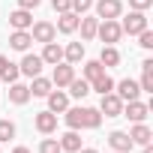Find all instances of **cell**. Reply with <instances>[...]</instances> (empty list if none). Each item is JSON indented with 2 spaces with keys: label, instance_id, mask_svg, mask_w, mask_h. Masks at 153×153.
Returning <instances> with one entry per match:
<instances>
[{
  "label": "cell",
  "instance_id": "6da1fadb",
  "mask_svg": "<svg viewBox=\"0 0 153 153\" xmlns=\"http://www.w3.org/2000/svg\"><path fill=\"white\" fill-rule=\"evenodd\" d=\"M66 126L69 129H99L102 114L99 108H66Z\"/></svg>",
  "mask_w": 153,
  "mask_h": 153
},
{
  "label": "cell",
  "instance_id": "7a4b0ae2",
  "mask_svg": "<svg viewBox=\"0 0 153 153\" xmlns=\"http://www.w3.org/2000/svg\"><path fill=\"white\" fill-rule=\"evenodd\" d=\"M96 36H99L105 45H114V42H120V36H123V30H120V21H117V18H105V21L96 27Z\"/></svg>",
  "mask_w": 153,
  "mask_h": 153
},
{
  "label": "cell",
  "instance_id": "3957f363",
  "mask_svg": "<svg viewBox=\"0 0 153 153\" xmlns=\"http://www.w3.org/2000/svg\"><path fill=\"white\" fill-rule=\"evenodd\" d=\"M120 111H123V99L111 90V93H102V99H99V114H105V117H120Z\"/></svg>",
  "mask_w": 153,
  "mask_h": 153
},
{
  "label": "cell",
  "instance_id": "277c9868",
  "mask_svg": "<svg viewBox=\"0 0 153 153\" xmlns=\"http://www.w3.org/2000/svg\"><path fill=\"white\" fill-rule=\"evenodd\" d=\"M30 36H33V42H54V36H57V27L51 24V21H36V24H30Z\"/></svg>",
  "mask_w": 153,
  "mask_h": 153
},
{
  "label": "cell",
  "instance_id": "5b68a950",
  "mask_svg": "<svg viewBox=\"0 0 153 153\" xmlns=\"http://www.w3.org/2000/svg\"><path fill=\"white\" fill-rule=\"evenodd\" d=\"M147 111H150V105L147 102H141V99H132V102H123V117H129L132 123H144V117H147Z\"/></svg>",
  "mask_w": 153,
  "mask_h": 153
},
{
  "label": "cell",
  "instance_id": "8992f818",
  "mask_svg": "<svg viewBox=\"0 0 153 153\" xmlns=\"http://www.w3.org/2000/svg\"><path fill=\"white\" fill-rule=\"evenodd\" d=\"M120 30L123 33H129V36H138L141 30H147V18H144V12H129V18H123V24H120Z\"/></svg>",
  "mask_w": 153,
  "mask_h": 153
},
{
  "label": "cell",
  "instance_id": "52a82bcc",
  "mask_svg": "<svg viewBox=\"0 0 153 153\" xmlns=\"http://www.w3.org/2000/svg\"><path fill=\"white\" fill-rule=\"evenodd\" d=\"M72 78H75V66L72 63H63V60L54 63V75H51V84L54 87H66Z\"/></svg>",
  "mask_w": 153,
  "mask_h": 153
},
{
  "label": "cell",
  "instance_id": "ba28073f",
  "mask_svg": "<svg viewBox=\"0 0 153 153\" xmlns=\"http://www.w3.org/2000/svg\"><path fill=\"white\" fill-rule=\"evenodd\" d=\"M18 72H21V75H27V78H36V75L42 72V57H39V54H27V51H24V60L18 63Z\"/></svg>",
  "mask_w": 153,
  "mask_h": 153
},
{
  "label": "cell",
  "instance_id": "9c48e42d",
  "mask_svg": "<svg viewBox=\"0 0 153 153\" xmlns=\"http://www.w3.org/2000/svg\"><path fill=\"white\" fill-rule=\"evenodd\" d=\"M120 12H123V3L120 0H99L96 3V15L105 21V18H120Z\"/></svg>",
  "mask_w": 153,
  "mask_h": 153
},
{
  "label": "cell",
  "instance_id": "30bf717a",
  "mask_svg": "<svg viewBox=\"0 0 153 153\" xmlns=\"http://www.w3.org/2000/svg\"><path fill=\"white\" fill-rule=\"evenodd\" d=\"M114 87H117V96H120L123 102H132V99H138V93H141L138 81H132V78H123V81L114 84Z\"/></svg>",
  "mask_w": 153,
  "mask_h": 153
},
{
  "label": "cell",
  "instance_id": "8fae6325",
  "mask_svg": "<svg viewBox=\"0 0 153 153\" xmlns=\"http://www.w3.org/2000/svg\"><path fill=\"white\" fill-rule=\"evenodd\" d=\"M45 99H48V111H54V114H63V111L69 108V96H66L60 87H57V90H51Z\"/></svg>",
  "mask_w": 153,
  "mask_h": 153
},
{
  "label": "cell",
  "instance_id": "7c38bea8",
  "mask_svg": "<svg viewBox=\"0 0 153 153\" xmlns=\"http://www.w3.org/2000/svg\"><path fill=\"white\" fill-rule=\"evenodd\" d=\"M108 144H111V150H117V153H129L135 144H132V138H129V132H111L108 135Z\"/></svg>",
  "mask_w": 153,
  "mask_h": 153
},
{
  "label": "cell",
  "instance_id": "4fadbf2b",
  "mask_svg": "<svg viewBox=\"0 0 153 153\" xmlns=\"http://www.w3.org/2000/svg\"><path fill=\"white\" fill-rule=\"evenodd\" d=\"M9 24H12V30H30V24H33L30 9H15V12H9Z\"/></svg>",
  "mask_w": 153,
  "mask_h": 153
},
{
  "label": "cell",
  "instance_id": "5bb4252c",
  "mask_svg": "<svg viewBox=\"0 0 153 153\" xmlns=\"http://www.w3.org/2000/svg\"><path fill=\"white\" fill-rule=\"evenodd\" d=\"M36 129H39L42 135H51V132L57 129V114H54V111H39V114H36Z\"/></svg>",
  "mask_w": 153,
  "mask_h": 153
},
{
  "label": "cell",
  "instance_id": "9a60e30c",
  "mask_svg": "<svg viewBox=\"0 0 153 153\" xmlns=\"http://www.w3.org/2000/svg\"><path fill=\"white\" fill-rule=\"evenodd\" d=\"M18 75H21V72H18V66H15L6 54H0V78L12 84V81H18Z\"/></svg>",
  "mask_w": 153,
  "mask_h": 153
},
{
  "label": "cell",
  "instance_id": "2e32d148",
  "mask_svg": "<svg viewBox=\"0 0 153 153\" xmlns=\"http://www.w3.org/2000/svg\"><path fill=\"white\" fill-rule=\"evenodd\" d=\"M30 42H33L30 30H12V36H9V45H12L15 51H27V48H30Z\"/></svg>",
  "mask_w": 153,
  "mask_h": 153
},
{
  "label": "cell",
  "instance_id": "e0dca14e",
  "mask_svg": "<svg viewBox=\"0 0 153 153\" xmlns=\"http://www.w3.org/2000/svg\"><path fill=\"white\" fill-rule=\"evenodd\" d=\"M60 150H66V153L81 150V135H78V129H69V132L60 138Z\"/></svg>",
  "mask_w": 153,
  "mask_h": 153
},
{
  "label": "cell",
  "instance_id": "ac0fdd59",
  "mask_svg": "<svg viewBox=\"0 0 153 153\" xmlns=\"http://www.w3.org/2000/svg\"><path fill=\"white\" fill-rule=\"evenodd\" d=\"M57 30L60 33H75V30H78V15H75V12H60Z\"/></svg>",
  "mask_w": 153,
  "mask_h": 153
},
{
  "label": "cell",
  "instance_id": "d6986e66",
  "mask_svg": "<svg viewBox=\"0 0 153 153\" xmlns=\"http://www.w3.org/2000/svg\"><path fill=\"white\" fill-rule=\"evenodd\" d=\"M39 57H42V63H51V66H54V63L63 60V48H60L57 42H45V51H42Z\"/></svg>",
  "mask_w": 153,
  "mask_h": 153
},
{
  "label": "cell",
  "instance_id": "ffe728a7",
  "mask_svg": "<svg viewBox=\"0 0 153 153\" xmlns=\"http://www.w3.org/2000/svg\"><path fill=\"white\" fill-rule=\"evenodd\" d=\"M30 99V87L27 84H18V81H12V87H9V102H15V105H24Z\"/></svg>",
  "mask_w": 153,
  "mask_h": 153
},
{
  "label": "cell",
  "instance_id": "44dd1931",
  "mask_svg": "<svg viewBox=\"0 0 153 153\" xmlns=\"http://www.w3.org/2000/svg\"><path fill=\"white\" fill-rule=\"evenodd\" d=\"M63 57H66V63H81L84 60V42H69L66 45V51H63Z\"/></svg>",
  "mask_w": 153,
  "mask_h": 153
},
{
  "label": "cell",
  "instance_id": "7402d4cb",
  "mask_svg": "<svg viewBox=\"0 0 153 153\" xmlns=\"http://www.w3.org/2000/svg\"><path fill=\"white\" fill-rule=\"evenodd\" d=\"M90 90H96L99 96H102V93H111V90H114V78H111L108 72H102L99 78H93V81H90Z\"/></svg>",
  "mask_w": 153,
  "mask_h": 153
},
{
  "label": "cell",
  "instance_id": "603a6c76",
  "mask_svg": "<svg viewBox=\"0 0 153 153\" xmlns=\"http://www.w3.org/2000/svg\"><path fill=\"white\" fill-rule=\"evenodd\" d=\"M51 90H54L51 78H42V75H36V78H33V84H30V96H48Z\"/></svg>",
  "mask_w": 153,
  "mask_h": 153
},
{
  "label": "cell",
  "instance_id": "cb8c5ba5",
  "mask_svg": "<svg viewBox=\"0 0 153 153\" xmlns=\"http://www.w3.org/2000/svg\"><path fill=\"white\" fill-rule=\"evenodd\" d=\"M78 27H81V39L84 42H90L93 36H96V27H99V18H78Z\"/></svg>",
  "mask_w": 153,
  "mask_h": 153
},
{
  "label": "cell",
  "instance_id": "d4e9b609",
  "mask_svg": "<svg viewBox=\"0 0 153 153\" xmlns=\"http://www.w3.org/2000/svg\"><path fill=\"white\" fill-rule=\"evenodd\" d=\"M129 138H132V144H141V147H144V144H150L153 132H150L144 123H135V126H132V132H129Z\"/></svg>",
  "mask_w": 153,
  "mask_h": 153
},
{
  "label": "cell",
  "instance_id": "484cf974",
  "mask_svg": "<svg viewBox=\"0 0 153 153\" xmlns=\"http://www.w3.org/2000/svg\"><path fill=\"white\" fill-rule=\"evenodd\" d=\"M141 72H144V75H141V84H138V87H141L144 93H153V60H144V63H141Z\"/></svg>",
  "mask_w": 153,
  "mask_h": 153
},
{
  "label": "cell",
  "instance_id": "4316f807",
  "mask_svg": "<svg viewBox=\"0 0 153 153\" xmlns=\"http://www.w3.org/2000/svg\"><path fill=\"white\" fill-rule=\"evenodd\" d=\"M66 87H69V93H72L75 99H84V96L90 93V81H84V78H72Z\"/></svg>",
  "mask_w": 153,
  "mask_h": 153
},
{
  "label": "cell",
  "instance_id": "83f0119b",
  "mask_svg": "<svg viewBox=\"0 0 153 153\" xmlns=\"http://www.w3.org/2000/svg\"><path fill=\"white\" fill-rule=\"evenodd\" d=\"M99 63H102L105 69H108V66H117V63H120V51H117L114 45H105L102 54H99Z\"/></svg>",
  "mask_w": 153,
  "mask_h": 153
},
{
  "label": "cell",
  "instance_id": "f1b7e54d",
  "mask_svg": "<svg viewBox=\"0 0 153 153\" xmlns=\"http://www.w3.org/2000/svg\"><path fill=\"white\" fill-rule=\"evenodd\" d=\"M102 72H105V66H102L99 60H87V63H84V81H93V78H99Z\"/></svg>",
  "mask_w": 153,
  "mask_h": 153
},
{
  "label": "cell",
  "instance_id": "f546056e",
  "mask_svg": "<svg viewBox=\"0 0 153 153\" xmlns=\"http://www.w3.org/2000/svg\"><path fill=\"white\" fill-rule=\"evenodd\" d=\"M9 138H15V123L12 120H0V144L9 141Z\"/></svg>",
  "mask_w": 153,
  "mask_h": 153
},
{
  "label": "cell",
  "instance_id": "4dcf8cb0",
  "mask_svg": "<svg viewBox=\"0 0 153 153\" xmlns=\"http://www.w3.org/2000/svg\"><path fill=\"white\" fill-rule=\"evenodd\" d=\"M39 153H63V150H60V141L57 138H45L39 144Z\"/></svg>",
  "mask_w": 153,
  "mask_h": 153
},
{
  "label": "cell",
  "instance_id": "1f68e13d",
  "mask_svg": "<svg viewBox=\"0 0 153 153\" xmlns=\"http://www.w3.org/2000/svg\"><path fill=\"white\" fill-rule=\"evenodd\" d=\"M90 6H93V0H72V12L75 15H84Z\"/></svg>",
  "mask_w": 153,
  "mask_h": 153
},
{
  "label": "cell",
  "instance_id": "d6a6232c",
  "mask_svg": "<svg viewBox=\"0 0 153 153\" xmlns=\"http://www.w3.org/2000/svg\"><path fill=\"white\" fill-rule=\"evenodd\" d=\"M138 39H141V42H138L141 48H147V51L153 48V30H150V27H147V30H141V33H138Z\"/></svg>",
  "mask_w": 153,
  "mask_h": 153
},
{
  "label": "cell",
  "instance_id": "836d02e7",
  "mask_svg": "<svg viewBox=\"0 0 153 153\" xmlns=\"http://www.w3.org/2000/svg\"><path fill=\"white\" fill-rule=\"evenodd\" d=\"M129 6H132L135 12H147V9L153 6V0H129Z\"/></svg>",
  "mask_w": 153,
  "mask_h": 153
},
{
  "label": "cell",
  "instance_id": "e575fe53",
  "mask_svg": "<svg viewBox=\"0 0 153 153\" xmlns=\"http://www.w3.org/2000/svg\"><path fill=\"white\" fill-rule=\"evenodd\" d=\"M54 12H72V0H51Z\"/></svg>",
  "mask_w": 153,
  "mask_h": 153
},
{
  "label": "cell",
  "instance_id": "d590c367",
  "mask_svg": "<svg viewBox=\"0 0 153 153\" xmlns=\"http://www.w3.org/2000/svg\"><path fill=\"white\" fill-rule=\"evenodd\" d=\"M42 0H18V9H36Z\"/></svg>",
  "mask_w": 153,
  "mask_h": 153
},
{
  "label": "cell",
  "instance_id": "8d00e7d4",
  "mask_svg": "<svg viewBox=\"0 0 153 153\" xmlns=\"http://www.w3.org/2000/svg\"><path fill=\"white\" fill-rule=\"evenodd\" d=\"M75 153H99V150H93V147H81V150H75Z\"/></svg>",
  "mask_w": 153,
  "mask_h": 153
},
{
  "label": "cell",
  "instance_id": "74e56055",
  "mask_svg": "<svg viewBox=\"0 0 153 153\" xmlns=\"http://www.w3.org/2000/svg\"><path fill=\"white\" fill-rule=\"evenodd\" d=\"M12 153H30V150H27V147H15Z\"/></svg>",
  "mask_w": 153,
  "mask_h": 153
},
{
  "label": "cell",
  "instance_id": "f35d334b",
  "mask_svg": "<svg viewBox=\"0 0 153 153\" xmlns=\"http://www.w3.org/2000/svg\"><path fill=\"white\" fill-rule=\"evenodd\" d=\"M144 153H153V147H150V144H144Z\"/></svg>",
  "mask_w": 153,
  "mask_h": 153
},
{
  "label": "cell",
  "instance_id": "ab89813d",
  "mask_svg": "<svg viewBox=\"0 0 153 153\" xmlns=\"http://www.w3.org/2000/svg\"><path fill=\"white\" fill-rule=\"evenodd\" d=\"M114 153H117V150H114Z\"/></svg>",
  "mask_w": 153,
  "mask_h": 153
}]
</instances>
